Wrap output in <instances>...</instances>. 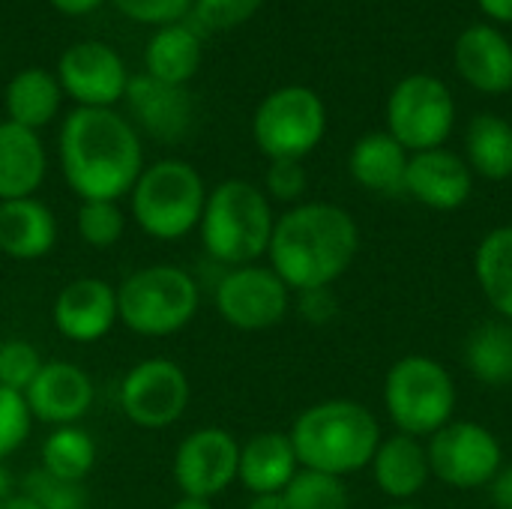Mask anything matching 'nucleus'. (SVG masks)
Listing matches in <instances>:
<instances>
[{
	"label": "nucleus",
	"instance_id": "nucleus-27",
	"mask_svg": "<svg viewBox=\"0 0 512 509\" xmlns=\"http://www.w3.org/2000/svg\"><path fill=\"white\" fill-rule=\"evenodd\" d=\"M147 75L165 84L183 87L201 63V39L186 24H165L153 33L144 51Z\"/></svg>",
	"mask_w": 512,
	"mask_h": 509
},
{
	"label": "nucleus",
	"instance_id": "nucleus-38",
	"mask_svg": "<svg viewBox=\"0 0 512 509\" xmlns=\"http://www.w3.org/2000/svg\"><path fill=\"white\" fill-rule=\"evenodd\" d=\"M195 0H114V6L132 18V21H141V24H177L183 15H189Z\"/></svg>",
	"mask_w": 512,
	"mask_h": 509
},
{
	"label": "nucleus",
	"instance_id": "nucleus-17",
	"mask_svg": "<svg viewBox=\"0 0 512 509\" xmlns=\"http://www.w3.org/2000/svg\"><path fill=\"white\" fill-rule=\"evenodd\" d=\"M471 192L474 171L468 168L465 156L447 147L411 153L405 171V195H411L417 204L438 213H453L468 204Z\"/></svg>",
	"mask_w": 512,
	"mask_h": 509
},
{
	"label": "nucleus",
	"instance_id": "nucleus-47",
	"mask_svg": "<svg viewBox=\"0 0 512 509\" xmlns=\"http://www.w3.org/2000/svg\"><path fill=\"white\" fill-rule=\"evenodd\" d=\"M387 509H420V507H414V504H393V507H387Z\"/></svg>",
	"mask_w": 512,
	"mask_h": 509
},
{
	"label": "nucleus",
	"instance_id": "nucleus-42",
	"mask_svg": "<svg viewBox=\"0 0 512 509\" xmlns=\"http://www.w3.org/2000/svg\"><path fill=\"white\" fill-rule=\"evenodd\" d=\"M102 0H51L54 9L66 12V15H84V12H93Z\"/></svg>",
	"mask_w": 512,
	"mask_h": 509
},
{
	"label": "nucleus",
	"instance_id": "nucleus-35",
	"mask_svg": "<svg viewBox=\"0 0 512 509\" xmlns=\"http://www.w3.org/2000/svg\"><path fill=\"white\" fill-rule=\"evenodd\" d=\"M33 417L21 393L0 387V465L12 453L21 450V444L30 438Z\"/></svg>",
	"mask_w": 512,
	"mask_h": 509
},
{
	"label": "nucleus",
	"instance_id": "nucleus-25",
	"mask_svg": "<svg viewBox=\"0 0 512 509\" xmlns=\"http://www.w3.org/2000/svg\"><path fill=\"white\" fill-rule=\"evenodd\" d=\"M474 279L501 321L512 324V225L483 234L474 252Z\"/></svg>",
	"mask_w": 512,
	"mask_h": 509
},
{
	"label": "nucleus",
	"instance_id": "nucleus-36",
	"mask_svg": "<svg viewBox=\"0 0 512 509\" xmlns=\"http://www.w3.org/2000/svg\"><path fill=\"white\" fill-rule=\"evenodd\" d=\"M306 168L297 159H270L267 174H264V195L279 204H303L306 195Z\"/></svg>",
	"mask_w": 512,
	"mask_h": 509
},
{
	"label": "nucleus",
	"instance_id": "nucleus-8",
	"mask_svg": "<svg viewBox=\"0 0 512 509\" xmlns=\"http://www.w3.org/2000/svg\"><path fill=\"white\" fill-rule=\"evenodd\" d=\"M327 132L324 99L303 84H288L264 96L252 117V138L267 159L303 162Z\"/></svg>",
	"mask_w": 512,
	"mask_h": 509
},
{
	"label": "nucleus",
	"instance_id": "nucleus-5",
	"mask_svg": "<svg viewBox=\"0 0 512 509\" xmlns=\"http://www.w3.org/2000/svg\"><path fill=\"white\" fill-rule=\"evenodd\" d=\"M201 306L198 282L177 264H147L117 285V318L144 339H165L192 324Z\"/></svg>",
	"mask_w": 512,
	"mask_h": 509
},
{
	"label": "nucleus",
	"instance_id": "nucleus-44",
	"mask_svg": "<svg viewBox=\"0 0 512 509\" xmlns=\"http://www.w3.org/2000/svg\"><path fill=\"white\" fill-rule=\"evenodd\" d=\"M12 495H15V480H12L9 468H6V465H0V507H3Z\"/></svg>",
	"mask_w": 512,
	"mask_h": 509
},
{
	"label": "nucleus",
	"instance_id": "nucleus-41",
	"mask_svg": "<svg viewBox=\"0 0 512 509\" xmlns=\"http://www.w3.org/2000/svg\"><path fill=\"white\" fill-rule=\"evenodd\" d=\"M477 6H480L483 15H489L492 21L512 24V0H477Z\"/></svg>",
	"mask_w": 512,
	"mask_h": 509
},
{
	"label": "nucleus",
	"instance_id": "nucleus-31",
	"mask_svg": "<svg viewBox=\"0 0 512 509\" xmlns=\"http://www.w3.org/2000/svg\"><path fill=\"white\" fill-rule=\"evenodd\" d=\"M288 509H348L351 492L342 477H330L321 471L300 468L297 477L282 492Z\"/></svg>",
	"mask_w": 512,
	"mask_h": 509
},
{
	"label": "nucleus",
	"instance_id": "nucleus-43",
	"mask_svg": "<svg viewBox=\"0 0 512 509\" xmlns=\"http://www.w3.org/2000/svg\"><path fill=\"white\" fill-rule=\"evenodd\" d=\"M246 509H288L282 495H252L249 507Z\"/></svg>",
	"mask_w": 512,
	"mask_h": 509
},
{
	"label": "nucleus",
	"instance_id": "nucleus-33",
	"mask_svg": "<svg viewBox=\"0 0 512 509\" xmlns=\"http://www.w3.org/2000/svg\"><path fill=\"white\" fill-rule=\"evenodd\" d=\"M21 492L36 501L39 509H87V489L84 483L60 480L42 468H33L21 480Z\"/></svg>",
	"mask_w": 512,
	"mask_h": 509
},
{
	"label": "nucleus",
	"instance_id": "nucleus-11",
	"mask_svg": "<svg viewBox=\"0 0 512 509\" xmlns=\"http://www.w3.org/2000/svg\"><path fill=\"white\" fill-rule=\"evenodd\" d=\"M192 399L189 375L180 363L168 357L138 360L117 387V405L123 417L138 429H168L174 426Z\"/></svg>",
	"mask_w": 512,
	"mask_h": 509
},
{
	"label": "nucleus",
	"instance_id": "nucleus-15",
	"mask_svg": "<svg viewBox=\"0 0 512 509\" xmlns=\"http://www.w3.org/2000/svg\"><path fill=\"white\" fill-rule=\"evenodd\" d=\"M54 330L75 345L102 342L117 324V285L99 276H81L66 282L51 306Z\"/></svg>",
	"mask_w": 512,
	"mask_h": 509
},
{
	"label": "nucleus",
	"instance_id": "nucleus-20",
	"mask_svg": "<svg viewBox=\"0 0 512 509\" xmlns=\"http://www.w3.org/2000/svg\"><path fill=\"white\" fill-rule=\"evenodd\" d=\"M369 468H372L375 486L393 504H411L432 480L426 441L402 435V432L381 438Z\"/></svg>",
	"mask_w": 512,
	"mask_h": 509
},
{
	"label": "nucleus",
	"instance_id": "nucleus-13",
	"mask_svg": "<svg viewBox=\"0 0 512 509\" xmlns=\"http://www.w3.org/2000/svg\"><path fill=\"white\" fill-rule=\"evenodd\" d=\"M240 441L222 426H201L177 444L174 483L180 495L213 501L237 483Z\"/></svg>",
	"mask_w": 512,
	"mask_h": 509
},
{
	"label": "nucleus",
	"instance_id": "nucleus-2",
	"mask_svg": "<svg viewBox=\"0 0 512 509\" xmlns=\"http://www.w3.org/2000/svg\"><path fill=\"white\" fill-rule=\"evenodd\" d=\"M60 168L78 201H120L144 171L138 129L114 108H75L60 129Z\"/></svg>",
	"mask_w": 512,
	"mask_h": 509
},
{
	"label": "nucleus",
	"instance_id": "nucleus-21",
	"mask_svg": "<svg viewBox=\"0 0 512 509\" xmlns=\"http://www.w3.org/2000/svg\"><path fill=\"white\" fill-rule=\"evenodd\" d=\"M60 237L54 210L33 198L0 201V252L12 261H39L54 252Z\"/></svg>",
	"mask_w": 512,
	"mask_h": 509
},
{
	"label": "nucleus",
	"instance_id": "nucleus-24",
	"mask_svg": "<svg viewBox=\"0 0 512 509\" xmlns=\"http://www.w3.org/2000/svg\"><path fill=\"white\" fill-rule=\"evenodd\" d=\"M48 171L42 138L12 120L0 123V201L33 198Z\"/></svg>",
	"mask_w": 512,
	"mask_h": 509
},
{
	"label": "nucleus",
	"instance_id": "nucleus-29",
	"mask_svg": "<svg viewBox=\"0 0 512 509\" xmlns=\"http://www.w3.org/2000/svg\"><path fill=\"white\" fill-rule=\"evenodd\" d=\"M60 81L45 72V69H21L9 84H6V111L9 120L39 132L48 126L60 108Z\"/></svg>",
	"mask_w": 512,
	"mask_h": 509
},
{
	"label": "nucleus",
	"instance_id": "nucleus-32",
	"mask_svg": "<svg viewBox=\"0 0 512 509\" xmlns=\"http://www.w3.org/2000/svg\"><path fill=\"white\" fill-rule=\"evenodd\" d=\"M75 228L90 249H111L126 231V213L120 201H81L75 213Z\"/></svg>",
	"mask_w": 512,
	"mask_h": 509
},
{
	"label": "nucleus",
	"instance_id": "nucleus-9",
	"mask_svg": "<svg viewBox=\"0 0 512 509\" xmlns=\"http://www.w3.org/2000/svg\"><path fill=\"white\" fill-rule=\"evenodd\" d=\"M456 126V99L450 87L429 75L417 72L402 78L387 96V132L408 150L423 153L444 147Z\"/></svg>",
	"mask_w": 512,
	"mask_h": 509
},
{
	"label": "nucleus",
	"instance_id": "nucleus-45",
	"mask_svg": "<svg viewBox=\"0 0 512 509\" xmlns=\"http://www.w3.org/2000/svg\"><path fill=\"white\" fill-rule=\"evenodd\" d=\"M171 509H216L213 507V501H204V498H189V495H180L177 501H174V507Z\"/></svg>",
	"mask_w": 512,
	"mask_h": 509
},
{
	"label": "nucleus",
	"instance_id": "nucleus-3",
	"mask_svg": "<svg viewBox=\"0 0 512 509\" xmlns=\"http://www.w3.org/2000/svg\"><path fill=\"white\" fill-rule=\"evenodd\" d=\"M288 438L300 468L345 480L372 465L384 432L366 405L354 399H324L297 414Z\"/></svg>",
	"mask_w": 512,
	"mask_h": 509
},
{
	"label": "nucleus",
	"instance_id": "nucleus-14",
	"mask_svg": "<svg viewBox=\"0 0 512 509\" xmlns=\"http://www.w3.org/2000/svg\"><path fill=\"white\" fill-rule=\"evenodd\" d=\"M57 81L66 96L78 102V108H111L126 96V66L120 54L105 42H75L60 54Z\"/></svg>",
	"mask_w": 512,
	"mask_h": 509
},
{
	"label": "nucleus",
	"instance_id": "nucleus-22",
	"mask_svg": "<svg viewBox=\"0 0 512 509\" xmlns=\"http://www.w3.org/2000/svg\"><path fill=\"white\" fill-rule=\"evenodd\" d=\"M297 471L300 462L288 432H258L240 444L237 483H243L249 495H282Z\"/></svg>",
	"mask_w": 512,
	"mask_h": 509
},
{
	"label": "nucleus",
	"instance_id": "nucleus-46",
	"mask_svg": "<svg viewBox=\"0 0 512 509\" xmlns=\"http://www.w3.org/2000/svg\"><path fill=\"white\" fill-rule=\"evenodd\" d=\"M0 509H39V507H36V501H33V498H27L24 492H15V495H12V498H9V501H6Z\"/></svg>",
	"mask_w": 512,
	"mask_h": 509
},
{
	"label": "nucleus",
	"instance_id": "nucleus-19",
	"mask_svg": "<svg viewBox=\"0 0 512 509\" xmlns=\"http://www.w3.org/2000/svg\"><path fill=\"white\" fill-rule=\"evenodd\" d=\"M462 81L474 90L501 96L512 90V42L492 24H471L459 33L453 48Z\"/></svg>",
	"mask_w": 512,
	"mask_h": 509
},
{
	"label": "nucleus",
	"instance_id": "nucleus-10",
	"mask_svg": "<svg viewBox=\"0 0 512 509\" xmlns=\"http://www.w3.org/2000/svg\"><path fill=\"white\" fill-rule=\"evenodd\" d=\"M429 468L438 483L456 492L486 489L504 468L498 435L477 420H453L426 441Z\"/></svg>",
	"mask_w": 512,
	"mask_h": 509
},
{
	"label": "nucleus",
	"instance_id": "nucleus-40",
	"mask_svg": "<svg viewBox=\"0 0 512 509\" xmlns=\"http://www.w3.org/2000/svg\"><path fill=\"white\" fill-rule=\"evenodd\" d=\"M486 489L495 509H512V465H504Z\"/></svg>",
	"mask_w": 512,
	"mask_h": 509
},
{
	"label": "nucleus",
	"instance_id": "nucleus-37",
	"mask_svg": "<svg viewBox=\"0 0 512 509\" xmlns=\"http://www.w3.org/2000/svg\"><path fill=\"white\" fill-rule=\"evenodd\" d=\"M264 0H195V21L207 30H231L249 21Z\"/></svg>",
	"mask_w": 512,
	"mask_h": 509
},
{
	"label": "nucleus",
	"instance_id": "nucleus-34",
	"mask_svg": "<svg viewBox=\"0 0 512 509\" xmlns=\"http://www.w3.org/2000/svg\"><path fill=\"white\" fill-rule=\"evenodd\" d=\"M42 357L36 351L33 342L27 339H6L0 345V387L15 390V393H27V387L33 384V378L42 369Z\"/></svg>",
	"mask_w": 512,
	"mask_h": 509
},
{
	"label": "nucleus",
	"instance_id": "nucleus-28",
	"mask_svg": "<svg viewBox=\"0 0 512 509\" xmlns=\"http://www.w3.org/2000/svg\"><path fill=\"white\" fill-rule=\"evenodd\" d=\"M465 366L483 387L504 390L512 384V324L483 321L465 339Z\"/></svg>",
	"mask_w": 512,
	"mask_h": 509
},
{
	"label": "nucleus",
	"instance_id": "nucleus-18",
	"mask_svg": "<svg viewBox=\"0 0 512 509\" xmlns=\"http://www.w3.org/2000/svg\"><path fill=\"white\" fill-rule=\"evenodd\" d=\"M123 99L129 102L138 126L156 141H180L192 129L195 102L186 87L156 81L144 72L129 78Z\"/></svg>",
	"mask_w": 512,
	"mask_h": 509
},
{
	"label": "nucleus",
	"instance_id": "nucleus-23",
	"mask_svg": "<svg viewBox=\"0 0 512 509\" xmlns=\"http://www.w3.org/2000/svg\"><path fill=\"white\" fill-rule=\"evenodd\" d=\"M411 153L384 129V132H366L354 141L348 156V171L354 183L375 195H405V171H408Z\"/></svg>",
	"mask_w": 512,
	"mask_h": 509
},
{
	"label": "nucleus",
	"instance_id": "nucleus-16",
	"mask_svg": "<svg viewBox=\"0 0 512 509\" xmlns=\"http://www.w3.org/2000/svg\"><path fill=\"white\" fill-rule=\"evenodd\" d=\"M93 399H96L93 378L81 366L66 360L42 363L39 375L24 393L33 423H48L51 429L81 423L93 408Z\"/></svg>",
	"mask_w": 512,
	"mask_h": 509
},
{
	"label": "nucleus",
	"instance_id": "nucleus-39",
	"mask_svg": "<svg viewBox=\"0 0 512 509\" xmlns=\"http://www.w3.org/2000/svg\"><path fill=\"white\" fill-rule=\"evenodd\" d=\"M300 318L312 327H324L333 324L339 315V297L333 294V288H312V291H300L294 300Z\"/></svg>",
	"mask_w": 512,
	"mask_h": 509
},
{
	"label": "nucleus",
	"instance_id": "nucleus-7",
	"mask_svg": "<svg viewBox=\"0 0 512 509\" xmlns=\"http://www.w3.org/2000/svg\"><path fill=\"white\" fill-rule=\"evenodd\" d=\"M456 402V381L435 357L408 354L387 369L384 411L402 435L429 441L456 420Z\"/></svg>",
	"mask_w": 512,
	"mask_h": 509
},
{
	"label": "nucleus",
	"instance_id": "nucleus-12",
	"mask_svg": "<svg viewBox=\"0 0 512 509\" xmlns=\"http://www.w3.org/2000/svg\"><path fill=\"white\" fill-rule=\"evenodd\" d=\"M213 303L219 318L243 333H261L282 324L294 306V291L267 264L231 267L219 276Z\"/></svg>",
	"mask_w": 512,
	"mask_h": 509
},
{
	"label": "nucleus",
	"instance_id": "nucleus-1",
	"mask_svg": "<svg viewBox=\"0 0 512 509\" xmlns=\"http://www.w3.org/2000/svg\"><path fill=\"white\" fill-rule=\"evenodd\" d=\"M360 252L357 219L330 201H303L276 216L267 264L294 291L333 288Z\"/></svg>",
	"mask_w": 512,
	"mask_h": 509
},
{
	"label": "nucleus",
	"instance_id": "nucleus-4",
	"mask_svg": "<svg viewBox=\"0 0 512 509\" xmlns=\"http://www.w3.org/2000/svg\"><path fill=\"white\" fill-rule=\"evenodd\" d=\"M276 213L261 186L249 180H222L207 192L198 237L207 258L225 270L267 258Z\"/></svg>",
	"mask_w": 512,
	"mask_h": 509
},
{
	"label": "nucleus",
	"instance_id": "nucleus-26",
	"mask_svg": "<svg viewBox=\"0 0 512 509\" xmlns=\"http://www.w3.org/2000/svg\"><path fill=\"white\" fill-rule=\"evenodd\" d=\"M468 168L492 183L512 177V123L498 114H477L465 129Z\"/></svg>",
	"mask_w": 512,
	"mask_h": 509
},
{
	"label": "nucleus",
	"instance_id": "nucleus-30",
	"mask_svg": "<svg viewBox=\"0 0 512 509\" xmlns=\"http://www.w3.org/2000/svg\"><path fill=\"white\" fill-rule=\"evenodd\" d=\"M39 459H42V465H39L42 471H48L60 480H69V483H84L96 468L99 450H96L93 435L75 423V426L51 429L42 441Z\"/></svg>",
	"mask_w": 512,
	"mask_h": 509
},
{
	"label": "nucleus",
	"instance_id": "nucleus-6",
	"mask_svg": "<svg viewBox=\"0 0 512 509\" xmlns=\"http://www.w3.org/2000/svg\"><path fill=\"white\" fill-rule=\"evenodd\" d=\"M207 189L183 159H159L141 171L129 192L132 222L153 240H183L201 225Z\"/></svg>",
	"mask_w": 512,
	"mask_h": 509
}]
</instances>
